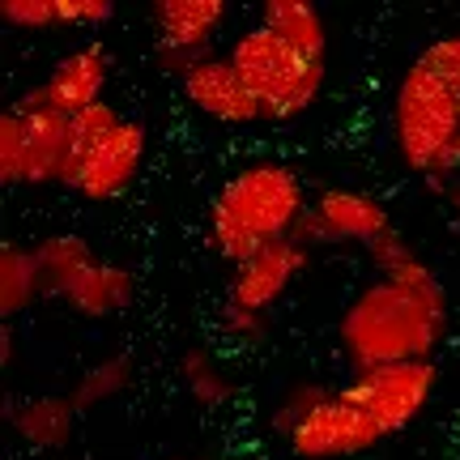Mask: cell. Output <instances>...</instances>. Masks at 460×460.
Listing matches in <instances>:
<instances>
[{
	"mask_svg": "<svg viewBox=\"0 0 460 460\" xmlns=\"http://www.w3.org/2000/svg\"><path fill=\"white\" fill-rule=\"evenodd\" d=\"M444 337L447 295L427 261L401 278L367 281L337 320V341L354 371L435 358Z\"/></svg>",
	"mask_w": 460,
	"mask_h": 460,
	"instance_id": "obj_1",
	"label": "cell"
},
{
	"mask_svg": "<svg viewBox=\"0 0 460 460\" xmlns=\"http://www.w3.org/2000/svg\"><path fill=\"white\" fill-rule=\"evenodd\" d=\"M312 209L303 175L295 166L261 158L230 171L209 200V239L230 264L252 261L256 252L298 239V226Z\"/></svg>",
	"mask_w": 460,
	"mask_h": 460,
	"instance_id": "obj_2",
	"label": "cell"
},
{
	"mask_svg": "<svg viewBox=\"0 0 460 460\" xmlns=\"http://www.w3.org/2000/svg\"><path fill=\"white\" fill-rule=\"evenodd\" d=\"M393 146L401 163L430 183H444L460 171V90L422 60H413L396 85Z\"/></svg>",
	"mask_w": 460,
	"mask_h": 460,
	"instance_id": "obj_3",
	"label": "cell"
},
{
	"mask_svg": "<svg viewBox=\"0 0 460 460\" xmlns=\"http://www.w3.org/2000/svg\"><path fill=\"white\" fill-rule=\"evenodd\" d=\"M226 56L230 65L239 68L247 90L256 94V102L264 107L269 124H286V119H298L303 111H312V102L320 99L324 77H329V65H315L307 56H298L273 31H264L261 22L234 34Z\"/></svg>",
	"mask_w": 460,
	"mask_h": 460,
	"instance_id": "obj_4",
	"label": "cell"
},
{
	"mask_svg": "<svg viewBox=\"0 0 460 460\" xmlns=\"http://www.w3.org/2000/svg\"><path fill=\"white\" fill-rule=\"evenodd\" d=\"M68 171V115L9 107L0 115V183L43 188L65 183Z\"/></svg>",
	"mask_w": 460,
	"mask_h": 460,
	"instance_id": "obj_5",
	"label": "cell"
},
{
	"mask_svg": "<svg viewBox=\"0 0 460 460\" xmlns=\"http://www.w3.org/2000/svg\"><path fill=\"white\" fill-rule=\"evenodd\" d=\"M435 388H439V367H435V358H422V362H388V367L354 371L349 384H341L337 393L349 405H358L388 439V435H401L405 427H413L422 418Z\"/></svg>",
	"mask_w": 460,
	"mask_h": 460,
	"instance_id": "obj_6",
	"label": "cell"
},
{
	"mask_svg": "<svg viewBox=\"0 0 460 460\" xmlns=\"http://www.w3.org/2000/svg\"><path fill=\"white\" fill-rule=\"evenodd\" d=\"M226 0H158L154 26H158V68L171 77H188L200 60L214 56V39L226 26Z\"/></svg>",
	"mask_w": 460,
	"mask_h": 460,
	"instance_id": "obj_7",
	"label": "cell"
},
{
	"mask_svg": "<svg viewBox=\"0 0 460 460\" xmlns=\"http://www.w3.org/2000/svg\"><path fill=\"white\" fill-rule=\"evenodd\" d=\"M376 444H384V430L341 393H332L320 410H312V418L298 422L295 435L286 439L290 456L298 460H354Z\"/></svg>",
	"mask_w": 460,
	"mask_h": 460,
	"instance_id": "obj_8",
	"label": "cell"
},
{
	"mask_svg": "<svg viewBox=\"0 0 460 460\" xmlns=\"http://www.w3.org/2000/svg\"><path fill=\"white\" fill-rule=\"evenodd\" d=\"M393 230V217L384 209V200L358 188H329L312 200V209L298 226V239L307 247L315 243H362L371 247Z\"/></svg>",
	"mask_w": 460,
	"mask_h": 460,
	"instance_id": "obj_9",
	"label": "cell"
},
{
	"mask_svg": "<svg viewBox=\"0 0 460 460\" xmlns=\"http://www.w3.org/2000/svg\"><path fill=\"white\" fill-rule=\"evenodd\" d=\"M107 77H111V56H107V48L85 43V48L60 56V65L51 68L39 85H31V90L17 99V107L77 115V111H85V107L102 102Z\"/></svg>",
	"mask_w": 460,
	"mask_h": 460,
	"instance_id": "obj_10",
	"label": "cell"
},
{
	"mask_svg": "<svg viewBox=\"0 0 460 460\" xmlns=\"http://www.w3.org/2000/svg\"><path fill=\"white\" fill-rule=\"evenodd\" d=\"M307 256H312V247L303 243V239H286V243H273V247H264V252H256L252 261L234 264L230 286H226V307L230 312L269 315V307L307 269Z\"/></svg>",
	"mask_w": 460,
	"mask_h": 460,
	"instance_id": "obj_11",
	"label": "cell"
},
{
	"mask_svg": "<svg viewBox=\"0 0 460 460\" xmlns=\"http://www.w3.org/2000/svg\"><path fill=\"white\" fill-rule=\"evenodd\" d=\"M183 99L192 102L200 115H209L217 124H269L264 107L256 102V94L247 90V82L239 77V68L230 65V56H209L200 60L188 77H183Z\"/></svg>",
	"mask_w": 460,
	"mask_h": 460,
	"instance_id": "obj_12",
	"label": "cell"
},
{
	"mask_svg": "<svg viewBox=\"0 0 460 460\" xmlns=\"http://www.w3.org/2000/svg\"><path fill=\"white\" fill-rule=\"evenodd\" d=\"M146 163V128L137 119H119L107 141H102L90 158H85L82 175L73 183V192H82L85 200H115L124 197Z\"/></svg>",
	"mask_w": 460,
	"mask_h": 460,
	"instance_id": "obj_13",
	"label": "cell"
},
{
	"mask_svg": "<svg viewBox=\"0 0 460 460\" xmlns=\"http://www.w3.org/2000/svg\"><path fill=\"white\" fill-rule=\"evenodd\" d=\"M77 413L82 410L73 405V396H31L9 410V427L34 452H60L73 439Z\"/></svg>",
	"mask_w": 460,
	"mask_h": 460,
	"instance_id": "obj_14",
	"label": "cell"
},
{
	"mask_svg": "<svg viewBox=\"0 0 460 460\" xmlns=\"http://www.w3.org/2000/svg\"><path fill=\"white\" fill-rule=\"evenodd\" d=\"M256 22L278 34L286 48H295L298 56H307L315 65H329V26H324V17L312 0H264Z\"/></svg>",
	"mask_w": 460,
	"mask_h": 460,
	"instance_id": "obj_15",
	"label": "cell"
},
{
	"mask_svg": "<svg viewBox=\"0 0 460 460\" xmlns=\"http://www.w3.org/2000/svg\"><path fill=\"white\" fill-rule=\"evenodd\" d=\"M34 256L43 273V298H56V303H65L99 264V252L82 234H48L34 243Z\"/></svg>",
	"mask_w": 460,
	"mask_h": 460,
	"instance_id": "obj_16",
	"label": "cell"
},
{
	"mask_svg": "<svg viewBox=\"0 0 460 460\" xmlns=\"http://www.w3.org/2000/svg\"><path fill=\"white\" fill-rule=\"evenodd\" d=\"M115 13L111 0H4L0 17L17 31H48V26H102Z\"/></svg>",
	"mask_w": 460,
	"mask_h": 460,
	"instance_id": "obj_17",
	"label": "cell"
},
{
	"mask_svg": "<svg viewBox=\"0 0 460 460\" xmlns=\"http://www.w3.org/2000/svg\"><path fill=\"white\" fill-rule=\"evenodd\" d=\"M43 298V273H39V256L34 247L4 243L0 247V315L4 324L34 307Z\"/></svg>",
	"mask_w": 460,
	"mask_h": 460,
	"instance_id": "obj_18",
	"label": "cell"
},
{
	"mask_svg": "<svg viewBox=\"0 0 460 460\" xmlns=\"http://www.w3.org/2000/svg\"><path fill=\"white\" fill-rule=\"evenodd\" d=\"M180 379H183V393L192 396L197 405H205V410H217V405H226L234 396V379H230L226 362L217 358L214 349H205V345L183 349Z\"/></svg>",
	"mask_w": 460,
	"mask_h": 460,
	"instance_id": "obj_19",
	"label": "cell"
},
{
	"mask_svg": "<svg viewBox=\"0 0 460 460\" xmlns=\"http://www.w3.org/2000/svg\"><path fill=\"white\" fill-rule=\"evenodd\" d=\"M119 119H124V115L115 111L107 99L94 102V107H85V111H77V115H68V171H65V188H73V183H77L85 158H90V154L107 141V132H111Z\"/></svg>",
	"mask_w": 460,
	"mask_h": 460,
	"instance_id": "obj_20",
	"label": "cell"
},
{
	"mask_svg": "<svg viewBox=\"0 0 460 460\" xmlns=\"http://www.w3.org/2000/svg\"><path fill=\"white\" fill-rule=\"evenodd\" d=\"M132 376H137V367H132L128 354H111V358L94 362L90 371H82V379L73 384V405L77 410H94L102 401H115V396H124L132 388Z\"/></svg>",
	"mask_w": 460,
	"mask_h": 460,
	"instance_id": "obj_21",
	"label": "cell"
},
{
	"mask_svg": "<svg viewBox=\"0 0 460 460\" xmlns=\"http://www.w3.org/2000/svg\"><path fill=\"white\" fill-rule=\"evenodd\" d=\"M329 396L332 393L329 388H320L315 379H295V384H286L281 396L273 401V410H269V430H273L278 439H290L298 422H307L312 410H320Z\"/></svg>",
	"mask_w": 460,
	"mask_h": 460,
	"instance_id": "obj_22",
	"label": "cell"
},
{
	"mask_svg": "<svg viewBox=\"0 0 460 460\" xmlns=\"http://www.w3.org/2000/svg\"><path fill=\"white\" fill-rule=\"evenodd\" d=\"M367 256H371V264H376V278H401V273H410V269L422 264V256L401 239V230L396 226L388 230L384 239H376V243L367 247Z\"/></svg>",
	"mask_w": 460,
	"mask_h": 460,
	"instance_id": "obj_23",
	"label": "cell"
},
{
	"mask_svg": "<svg viewBox=\"0 0 460 460\" xmlns=\"http://www.w3.org/2000/svg\"><path fill=\"white\" fill-rule=\"evenodd\" d=\"M430 73H439L447 85H456L460 90V31L456 34H444V39H435L422 56H418Z\"/></svg>",
	"mask_w": 460,
	"mask_h": 460,
	"instance_id": "obj_24",
	"label": "cell"
},
{
	"mask_svg": "<svg viewBox=\"0 0 460 460\" xmlns=\"http://www.w3.org/2000/svg\"><path fill=\"white\" fill-rule=\"evenodd\" d=\"M222 329H226L230 337H234V341L256 345V341H264V332H269V315L230 312V307H222Z\"/></svg>",
	"mask_w": 460,
	"mask_h": 460,
	"instance_id": "obj_25",
	"label": "cell"
},
{
	"mask_svg": "<svg viewBox=\"0 0 460 460\" xmlns=\"http://www.w3.org/2000/svg\"><path fill=\"white\" fill-rule=\"evenodd\" d=\"M9 358H13V332H9V324L0 329V362L9 367Z\"/></svg>",
	"mask_w": 460,
	"mask_h": 460,
	"instance_id": "obj_26",
	"label": "cell"
}]
</instances>
